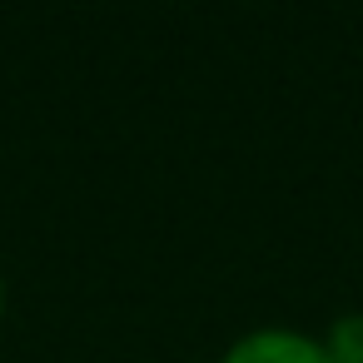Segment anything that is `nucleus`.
Returning a JSON list of instances; mask_svg holds the SVG:
<instances>
[{"label":"nucleus","instance_id":"1","mask_svg":"<svg viewBox=\"0 0 363 363\" xmlns=\"http://www.w3.org/2000/svg\"><path fill=\"white\" fill-rule=\"evenodd\" d=\"M219 363H333L323 338L298 333V328H249L224 348Z\"/></svg>","mask_w":363,"mask_h":363},{"label":"nucleus","instance_id":"2","mask_svg":"<svg viewBox=\"0 0 363 363\" xmlns=\"http://www.w3.org/2000/svg\"><path fill=\"white\" fill-rule=\"evenodd\" d=\"M323 348L333 363H363V313H338L323 333Z\"/></svg>","mask_w":363,"mask_h":363},{"label":"nucleus","instance_id":"3","mask_svg":"<svg viewBox=\"0 0 363 363\" xmlns=\"http://www.w3.org/2000/svg\"><path fill=\"white\" fill-rule=\"evenodd\" d=\"M0 318H6V279H0Z\"/></svg>","mask_w":363,"mask_h":363}]
</instances>
